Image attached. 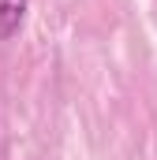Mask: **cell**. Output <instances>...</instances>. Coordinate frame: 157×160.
<instances>
[{
	"instance_id": "1",
	"label": "cell",
	"mask_w": 157,
	"mask_h": 160,
	"mask_svg": "<svg viewBox=\"0 0 157 160\" xmlns=\"http://www.w3.org/2000/svg\"><path fill=\"white\" fill-rule=\"evenodd\" d=\"M26 4H30V0H0V41H11L23 30Z\"/></svg>"
}]
</instances>
